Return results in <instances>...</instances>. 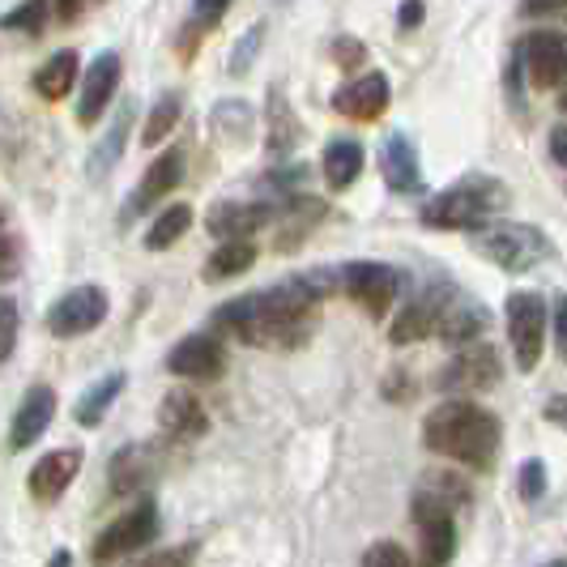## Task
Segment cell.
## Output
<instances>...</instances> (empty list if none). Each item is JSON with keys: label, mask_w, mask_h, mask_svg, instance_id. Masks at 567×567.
<instances>
[{"label": "cell", "mask_w": 567, "mask_h": 567, "mask_svg": "<svg viewBox=\"0 0 567 567\" xmlns=\"http://www.w3.org/2000/svg\"><path fill=\"white\" fill-rule=\"evenodd\" d=\"M223 13H227V4H193V9H188V22H184V34H179V52L193 56V52H197V39L209 27H218Z\"/></svg>", "instance_id": "obj_32"}, {"label": "cell", "mask_w": 567, "mask_h": 567, "mask_svg": "<svg viewBox=\"0 0 567 567\" xmlns=\"http://www.w3.org/2000/svg\"><path fill=\"white\" fill-rule=\"evenodd\" d=\"M486 324H491V312H486L478 299H470V295H449V303H444V312L435 320V333L449 341V346H470L474 338H483Z\"/></svg>", "instance_id": "obj_17"}, {"label": "cell", "mask_w": 567, "mask_h": 567, "mask_svg": "<svg viewBox=\"0 0 567 567\" xmlns=\"http://www.w3.org/2000/svg\"><path fill=\"white\" fill-rule=\"evenodd\" d=\"M508 200H512V193L504 179L474 171V175L456 179L453 188H444L440 197L426 200L423 223L426 227H444V230H478V227H486Z\"/></svg>", "instance_id": "obj_2"}, {"label": "cell", "mask_w": 567, "mask_h": 567, "mask_svg": "<svg viewBox=\"0 0 567 567\" xmlns=\"http://www.w3.org/2000/svg\"><path fill=\"white\" fill-rule=\"evenodd\" d=\"M193 555H197V546H171V550L150 555L142 567H188V564H193Z\"/></svg>", "instance_id": "obj_39"}, {"label": "cell", "mask_w": 567, "mask_h": 567, "mask_svg": "<svg viewBox=\"0 0 567 567\" xmlns=\"http://www.w3.org/2000/svg\"><path fill=\"white\" fill-rule=\"evenodd\" d=\"M499 380V354L491 350V346H470V350H461L453 363L444 368L440 375V389L444 393H474V389H486V384H495Z\"/></svg>", "instance_id": "obj_15"}, {"label": "cell", "mask_w": 567, "mask_h": 567, "mask_svg": "<svg viewBox=\"0 0 567 567\" xmlns=\"http://www.w3.org/2000/svg\"><path fill=\"white\" fill-rule=\"evenodd\" d=\"M423 18H426L423 4H401V9H398V27L401 30H414L419 22H423Z\"/></svg>", "instance_id": "obj_44"}, {"label": "cell", "mask_w": 567, "mask_h": 567, "mask_svg": "<svg viewBox=\"0 0 567 567\" xmlns=\"http://www.w3.org/2000/svg\"><path fill=\"white\" fill-rule=\"evenodd\" d=\"M158 538V508H154V499H142L137 508H128L120 520H112L94 546H90V559L99 567H112L120 564L124 555H133V550H142L150 542Z\"/></svg>", "instance_id": "obj_5"}, {"label": "cell", "mask_w": 567, "mask_h": 567, "mask_svg": "<svg viewBox=\"0 0 567 567\" xmlns=\"http://www.w3.org/2000/svg\"><path fill=\"white\" fill-rule=\"evenodd\" d=\"M555 341H559V354H567V295L555 299Z\"/></svg>", "instance_id": "obj_42"}, {"label": "cell", "mask_w": 567, "mask_h": 567, "mask_svg": "<svg viewBox=\"0 0 567 567\" xmlns=\"http://www.w3.org/2000/svg\"><path fill=\"white\" fill-rule=\"evenodd\" d=\"M380 171L393 193H423V167H419V154L405 133H389L380 142Z\"/></svg>", "instance_id": "obj_18"}, {"label": "cell", "mask_w": 567, "mask_h": 567, "mask_svg": "<svg viewBox=\"0 0 567 567\" xmlns=\"http://www.w3.org/2000/svg\"><path fill=\"white\" fill-rule=\"evenodd\" d=\"M120 73H124V64H120V52H99V60L85 69L82 99H78V124H82V128H94V124L103 120L107 103L115 99Z\"/></svg>", "instance_id": "obj_11"}, {"label": "cell", "mask_w": 567, "mask_h": 567, "mask_svg": "<svg viewBox=\"0 0 567 567\" xmlns=\"http://www.w3.org/2000/svg\"><path fill=\"white\" fill-rule=\"evenodd\" d=\"M56 18H60V22H73V18H82V4H56Z\"/></svg>", "instance_id": "obj_46"}, {"label": "cell", "mask_w": 567, "mask_h": 567, "mask_svg": "<svg viewBox=\"0 0 567 567\" xmlns=\"http://www.w3.org/2000/svg\"><path fill=\"white\" fill-rule=\"evenodd\" d=\"M154 474H158V449H150V444H128V449H120V453L112 456V465H107V486H112V495H137Z\"/></svg>", "instance_id": "obj_19"}, {"label": "cell", "mask_w": 567, "mask_h": 567, "mask_svg": "<svg viewBox=\"0 0 567 567\" xmlns=\"http://www.w3.org/2000/svg\"><path fill=\"white\" fill-rule=\"evenodd\" d=\"M158 423H163L171 440H197V435L209 431V414H205V405L188 389H175L158 405Z\"/></svg>", "instance_id": "obj_22"}, {"label": "cell", "mask_w": 567, "mask_h": 567, "mask_svg": "<svg viewBox=\"0 0 567 567\" xmlns=\"http://www.w3.org/2000/svg\"><path fill=\"white\" fill-rule=\"evenodd\" d=\"M333 60H338L341 69H359L368 60V48L359 39H333Z\"/></svg>", "instance_id": "obj_38"}, {"label": "cell", "mask_w": 567, "mask_h": 567, "mask_svg": "<svg viewBox=\"0 0 567 567\" xmlns=\"http://www.w3.org/2000/svg\"><path fill=\"white\" fill-rule=\"evenodd\" d=\"M78 69H82V56L73 52V48H64L56 56H48V64H39V73H34V90L48 99V103H56L64 99L73 82H78Z\"/></svg>", "instance_id": "obj_24"}, {"label": "cell", "mask_w": 567, "mask_h": 567, "mask_svg": "<svg viewBox=\"0 0 567 567\" xmlns=\"http://www.w3.org/2000/svg\"><path fill=\"white\" fill-rule=\"evenodd\" d=\"M52 419H56V389L52 384L27 389V398H22L18 414H13V426H9V449L13 453H27L30 444L52 426Z\"/></svg>", "instance_id": "obj_12"}, {"label": "cell", "mask_w": 567, "mask_h": 567, "mask_svg": "<svg viewBox=\"0 0 567 567\" xmlns=\"http://www.w3.org/2000/svg\"><path fill=\"white\" fill-rule=\"evenodd\" d=\"M13 274H18V248H13V239L0 235V282H9Z\"/></svg>", "instance_id": "obj_40"}, {"label": "cell", "mask_w": 567, "mask_h": 567, "mask_svg": "<svg viewBox=\"0 0 567 567\" xmlns=\"http://www.w3.org/2000/svg\"><path fill=\"white\" fill-rule=\"evenodd\" d=\"M449 286H426L423 295H414L410 303H405V312L393 320V329H389V341L393 346H410V341L426 338V333H435V320L444 312V303H449Z\"/></svg>", "instance_id": "obj_16"}, {"label": "cell", "mask_w": 567, "mask_h": 567, "mask_svg": "<svg viewBox=\"0 0 567 567\" xmlns=\"http://www.w3.org/2000/svg\"><path fill=\"white\" fill-rule=\"evenodd\" d=\"M260 39H265V27H252L248 34H244V43L235 48V56H230V73H235V78H239V73H248V60L256 56Z\"/></svg>", "instance_id": "obj_37"}, {"label": "cell", "mask_w": 567, "mask_h": 567, "mask_svg": "<svg viewBox=\"0 0 567 567\" xmlns=\"http://www.w3.org/2000/svg\"><path fill=\"white\" fill-rule=\"evenodd\" d=\"M559 103H564V112H567V94H564V99H559Z\"/></svg>", "instance_id": "obj_49"}, {"label": "cell", "mask_w": 567, "mask_h": 567, "mask_svg": "<svg viewBox=\"0 0 567 567\" xmlns=\"http://www.w3.org/2000/svg\"><path fill=\"white\" fill-rule=\"evenodd\" d=\"M542 491H546V465L534 456V461L520 465V495L525 499H542Z\"/></svg>", "instance_id": "obj_36"}, {"label": "cell", "mask_w": 567, "mask_h": 567, "mask_svg": "<svg viewBox=\"0 0 567 567\" xmlns=\"http://www.w3.org/2000/svg\"><path fill=\"white\" fill-rule=\"evenodd\" d=\"M546 423L567 426V393H564V398H555L550 405H546Z\"/></svg>", "instance_id": "obj_45"}, {"label": "cell", "mask_w": 567, "mask_h": 567, "mask_svg": "<svg viewBox=\"0 0 567 567\" xmlns=\"http://www.w3.org/2000/svg\"><path fill=\"white\" fill-rule=\"evenodd\" d=\"M179 179H184V150H167V154H158V158L150 163V171H145V179L137 184L128 214H145L150 205H158L163 197H171V193L179 188Z\"/></svg>", "instance_id": "obj_20"}, {"label": "cell", "mask_w": 567, "mask_h": 567, "mask_svg": "<svg viewBox=\"0 0 567 567\" xmlns=\"http://www.w3.org/2000/svg\"><path fill=\"white\" fill-rule=\"evenodd\" d=\"M13 346H18V303L0 299V363L13 354Z\"/></svg>", "instance_id": "obj_35"}, {"label": "cell", "mask_w": 567, "mask_h": 567, "mask_svg": "<svg viewBox=\"0 0 567 567\" xmlns=\"http://www.w3.org/2000/svg\"><path fill=\"white\" fill-rule=\"evenodd\" d=\"M120 393H124V371H107L103 380H94L82 398H78V410H73V414H78V423L99 426L103 423V414L112 410Z\"/></svg>", "instance_id": "obj_25"}, {"label": "cell", "mask_w": 567, "mask_h": 567, "mask_svg": "<svg viewBox=\"0 0 567 567\" xmlns=\"http://www.w3.org/2000/svg\"><path fill=\"white\" fill-rule=\"evenodd\" d=\"M265 223H274V205H265V200H218L205 218L209 235H223V244L248 239Z\"/></svg>", "instance_id": "obj_13"}, {"label": "cell", "mask_w": 567, "mask_h": 567, "mask_svg": "<svg viewBox=\"0 0 567 567\" xmlns=\"http://www.w3.org/2000/svg\"><path fill=\"white\" fill-rule=\"evenodd\" d=\"M542 333H546V303L534 290L508 295V338L516 350V368L534 371L542 359Z\"/></svg>", "instance_id": "obj_7"}, {"label": "cell", "mask_w": 567, "mask_h": 567, "mask_svg": "<svg viewBox=\"0 0 567 567\" xmlns=\"http://www.w3.org/2000/svg\"><path fill=\"white\" fill-rule=\"evenodd\" d=\"M341 286L354 303H363L380 320V316H389V303L398 299V269H389L380 260H354V265H341Z\"/></svg>", "instance_id": "obj_8"}, {"label": "cell", "mask_w": 567, "mask_h": 567, "mask_svg": "<svg viewBox=\"0 0 567 567\" xmlns=\"http://www.w3.org/2000/svg\"><path fill=\"white\" fill-rule=\"evenodd\" d=\"M214 128H218L227 142L244 145L248 142V133H252V107H248V103H239V99L218 103V107H214Z\"/></svg>", "instance_id": "obj_31"}, {"label": "cell", "mask_w": 567, "mask_h": 567, "mask_svg": "<svg viewBox=\"0 0 567 567\" xmlns=\"http://www.w3.org/2000/svg\"><path fill=\"white\" fill-rule=\"evenodd\" d=\"M470 244L504 274H529L534 265L555 256V244L546 239V230L525 227V223H486V227L470 230Z\"/></svg>", "instance_id": "obj_4"}, {"label": "cell", "mask_w": 567, "mask_h": 567, "mask_svg": "<svg viewBox=\"0 0 567 567\" xmlns=\"http://www.w3.org/2000/svg\"><path fill=\"white\" fill-rule=\"evenodd\" d=\"M179 112H184V99H179V94H163V99L154 103V112H150V120H145L142 142H145V145H163V142H167L171 128L179 124Z\"/></svg>", "instance_id": "obj_30"}, {"label": "cell", "mask_w": 567, "mask_h": 567, "mask_svg": "<svg viewBox=\"0 0 567 567\" xmlns=\"http://www.w3.org/2000/svg\"><path fill=\"white\" fill-rule=\"evenodd\" d=\"M520 56L529 69V82L542 90H555L567 82V34L564 30H534L520 43Z\"/></svg>", "instance_id": "obj_9"}, {"label": "cell", "mask_w": 567, "mask_h": 567, "mask_svg": "<svg viewBox=\"0 0 567 567\" xmlns=\"http://www.w3.org/2000/svg\"><path fill=\"white\" fill-rule=\"evenodd\" d=\"M48 567H73V555H69V550H56V555L48 559Z\"/></svg>", "instance_id": "obj_47"}, {"label": "cell", "mask_w": 567, "mask_h": 567, "mask_svg": "<svg viewBox=\"0 0 567 567\" xmlns=\"http://www.w3.org/2000/svg\"><path fill=\"white\" fill-rule=\"evenodd\" d=\"M214 329L239 338L244 346L290 350V346H303L308 341L312 320H286V316H278L265 303V295H244V299H230L227 308L214 312Z\"/></svg>", "instance_id": "obj_3"}, {"label": "cell", "mask_w": 567, "mask_h": 567, "mask_svg": "<svg viewBox=\"0 0 567 567\" xmlns=\"http://www.w3.org/2000/svg\"><path fill=\"white\" fill-rule=\"evenodd\" d=\"M333 107L346 120H375V115L389 107V78L384 73H368L359 82L341 85L338 94H333Z\"/></svg>", "instance_id": "obj_21"}, {"label": "cell", "mask_w": 567, "mask_h": 567, "mask_svg": "<svg viewBox=\"0 0 567 567\" xmlns=\"http://www.w3.org/2000/svg\"><path fill=\"white\" fill-rule=\"evenodd\" d=\"M78 474H82V449H56V453H48L43 461H34L27 486L39 504H56L60 495L73 486Z\"/></svg>", "instance_id": "obj_14"}, {"label": "cell", "mask_w": 567, "mask_h": 567, "mask_svg": "<svg viewBox=\"0 0 567 567\" xmlns=\"http://www.w3.org/2000/svg\"><path fill=\"white\" fill-rule=\"evenodd\" d=\"M499 435H504L499 419L474 401H444L423 423L426 449L449 461H461L470 470H491V461L499 453Z\"/></svg>", "instance_id": "obj_1"}, {"label": "cell", "mask_w": 567, "mask_h": 567, "mask_svg": "<svg viewBox=\"0 0 567 567\" xmlns=\"http://www.w3.org/2000/svg\"><path fill=\"white\" fill-rule=\"evenodd\" d=\"M363 567H414V564H410V555L401 550L398 542H375V546H368V555H363Z\"/></svg>", "instance_id": "obj_34"}, {"label": "cell", "mask_w": 567, "mask_h": 567, "mask_svg": "<svg viewBox=\"0 0 567 567\" xmlns=\"http://www.w3.org/2000/svg\"><path fill=\"white\" fill-rule=\"evenodd\" d=\"M303 137V124H299V115L290 112V103L282 99V90H269V150L274 154H286V150H295Z\"/></svg>", "instance_id": "obj_28"}, {"label": "cell", "mask_w": 567, "mask_h": 567, "mask_svg": "<svg viewBox=\"0 0 567 567\" xmlns=\"http://www.w3.org/2000/svg\"><path fill=\"white\" fill-rule=\"evenodd\" d=\"M550 158H555L559 167H567V124H555V128H550Z\"/></svg>", "instance_id": "obj_43"}, {"label": "cell", "mask_w": 567, "mask_h": 567, "mask_svg": "<svg viewBox=\"0 0 567 567\" xmlns=\"http://www.w3.org/2000/svg\"><path fill=\"white\" fill-rule=\"evenodd\" d=\"M188 227H193V209H188V205H171L167 214L154 218V227H150V235H145V248H150V252H167L171 244H175Z\"/></svg>", "instance_id": "obj_29"}, {"label": "cell", "mask_w": 567, "mask_h": 567, "mask_svg": "<svg viewBox=\"0 0 567 567\" xmlns=\"http://www.w3.org/2000/svg\"><path fill=\"white\" fill-rule=\"evenodd\" d=\"M133 120H137V103H124L120 112H115L112 128H107V142H99L90 150V179H103L107 171L120 163V154H124V145H128V133H133Z\"/></svg>", "instance_id": "obj_23"}, {"label": "cell", "mask_w": 567, "mask_h": 567, "mask_svg": "<svg viewBox=\"0 0 567 567\" xmlns=\"http://www.w3.org/2000/svg\"><path fill=\"white\" fill-rule=\"evenodd\" d=\"M107 320V290L103 286H78L69 295H60L48 312V333L60 341L94 333Z\"/></svg>", "instance_id": "obj_6"}, {"label": "cell", "mask_w": 567, "mask_h": 567, "mask_svg": "<svg viewBox=\"0 0 567 567\" xmlns=\"http://www.w3.org/2000/svg\"><path fill=\"white\" fill-rule=\"evenodd\" d=\"M542 567H567V559H550V564H542Z\"/></svg>", "instance_id": "obj_48"}, {"label": "cell", "mask_w": 567, "mask_h": 567, "mask_svg": "<svg viewBox=\"0 0 567 567\" xmlns=\"http://www.w3.org/2000/svg\"><path fill=\"white\" fill-rule=\"evenodd\" d=\"M43 18H48V4H18V9H9V13L0 18V27L22 30V34H39Z\"/></svg>", "instance_id": "obj_33"}, {"label": "cell", "mask_w": 567, "mask_h": 567, "mask_svg": "<svg viewBox=\"0 0 567 567\" xmlns=\"http://www.w3.org/2000/svg\"><path fill=\"white\" fill-rule=\"evenodd\" d=\"M167 371L171 375H184V380H218L227 371V350H223V341L209 338V333H188L167 354Z\"/></svg>", "instance_id": "obj_10"}, {"label": "cell", "mask_w": 567, "mask_h": 567, "mask_svg": "<svg viewBox=\"0 0 567 567\" xmlns=\"http://www.w3.org/2000/svg\"><path fill=\"white\" fill-rule=\"evenodd\" d=\"M520 18H555V22H564L567 4H520Z\"/></svg>", "instance_id": "obj_41"}, {"label": "cell", "mask_w": 567, "mask_h": 567, "mask_svg": "<svg viewBox=\"0 0 567 567\" xmlns=\"http://www.w3.org/2000/svg\"><path fill=\"white\" fill-rule=\"evenodd\" d=\"M256 244L252 239H235V244H218V252L205 260V282H227L239 278L244 269H252Z\"/></svg>", "instance_id": "obj_26"}, {"label": "cell", "mask_w": 567, "mask_h": 567, "mask_svg": "<svg viewBox=\"0 0 567 567\" xmlns=\"http://www.w3.org/2000/svg\"><path fill=\"white\" fill-rule=\"evenodd\" d=\"M363 175V145L359 142H333L324 150V179L329 188H350Z\"/></svg>", "instance_id": "obj_27"}]
</instances>
